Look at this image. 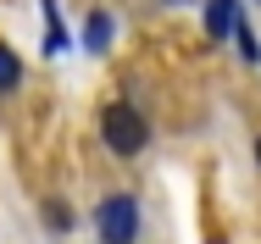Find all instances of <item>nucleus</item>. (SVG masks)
<instances>
[{"instance_id": "obj_5", "label": "nucleus", "mask_w": 261, "mask_h": 244, "mask_svg": "<svg viewBox=\"0 0 261 244\" xmlns=\"http://www.w3.org/2000/svg\"><path fill=\"white\" fill-rule=\"evenodd\" d=\"M17 84H22V61H17L11 45H0V95H11Z\"/></svg>"}, {"instance_id": "obj_7", "label": "nucleus", "mask_w": 261, "mask_h": 244, "mask_svg": "<svg viewBox=\"0 0 261 244\" xmlns=\"http://www.w3.org/2000/svg\"><path fill=\"white\" fill-rule=\"evenodd\" d=\"M45 216H50V228H67L72 216H67V205H45Z\"/></svg>"}, {"instance_id": "obj_8", "label": "nucleus", "mask_w": 261, "mask_h": 244, "mask_svg": "<svg viewBox=\"0 0 261 244\" xmlns=\"http://www.w3.org/2000/svg\"><path fill=\"white\" fill-rule=\"evenodd\" d=\"M256 155H261V145H256Z\"/></svg>"}, {"instance_id": "obj_3", "label": "nucleus", "mask_w": 261, "mask_h": 244, "mask_svg": "<svg viewBox=\"0 0 261 244\" xmlns=\"http://www.w3.org/2000/svg\"><path fill=\"white\" fill-rule=\"evenodd\" d=\"M206 34H211V39L239 34V0H211V6H206Z\"/></svg>"}, {"instance_id": "obj_6", "label": "nucleus", "mask_w": 261, "mask_h": 244, "mask_svg": "<svg viewBox=\"0 0 261 244\" xmlns=\"http://www.w3.org/2000/svg\"><path fill=\"white\" fill-rule=\"evenodd\" d=\"M45 28H50V34H45V50H61V45H67V34H61V11H56V0H45Z\"/></svg>"}, {"instance_id": "obj_2", "label": "nucleus", "mask_w": 261, "mask_h": 244, "mask_svg": "<svg viewBox=\"0 0 261 244\" xmlns=\"http://www.w3.org/2000/svg\"><path fill=\"white\" fill-rule=\"evenodd\" d=\"M95 222H100L106 244H134V233H139V205H134L128 195H111V200H100Z\"/></svg>"}, {"instance_id": "obj_1", "label": "nucleus", "mask_w": 261, "mask_h": 244, "mask_svg": "<svg viewBox=\"0 0 261 244\" xmlns=\"http://www.w3.org/2000/svg\"><path fill=\"white\" fill-rule=\"evenodd\" d=\"M100 139L117 150V155H139L145 139H150V128H145V117H139L134 105H106L100 111Z\"/></svg>"}, {"instance_id": "obj_4", "label": "nucleus", "mask_w": 261, "mask_h": 244, "mask_svg": "<svg viewBox=\"0 0 261 244\" xmlns=\"http://www.w3.org/2000/svg\"><path fill=\"white\" fill-rule=\"evenodd\" d=\"M106 45H111V17H106V11H89V22H84V50L100 56Z\"/></svg>"}]
</instances>
